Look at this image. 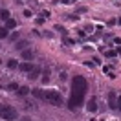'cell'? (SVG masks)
Segmentation results:
<instances>
[{
  "label": "cell",
  "instance_id": "cell-1",
  "mask_svg": "<svg viewBox=\"0 0 121 121\" xmlns=\"http://www.w3.org/2000/svg\"><path fill=\"white\" fill-rule=\"evenodd\" d=\"M88 90V83L83 75H73L72 79V92H70L68 99V108L70 110H77L79 106L84 103V95Z\"/></svg>",
  "mask_w": 121,
  "mask_h": 121
},
{
  "label": "cell",
  "instance_id": "cell-2",
  "mask_svg": "<svg viewBox=\"0 0 121 121\" xmlns=\"http://www.w3.org/2000/svg\"><path fill=\"white\" fill-rule=\"evenodd\" d=\"M31 94H33L35 97H39V99H42V101H46V103L53 105V106H60L62 105V95H60L57 90H46V92L31 90Z\"/></svg>",
  "mask_w": 121,
  "mask_h": 121
},
{
  "label": "cell",
  "instance_id": "cell-3",
  "mask_svg": "<svg viewBox=\"0 0 121 121\" xmlns=\"http://www.w3.org/2000/svg\"><path fill=\"white\" fill-rule=\"evenodd\" d=\"M0 117L6 121H17V108L6 103H0Z\"/></svg>",
  "mask_w": 121,
  "mask_h": 121
},
{
  "label": "cell",
  "instance_id": "cell-4",
  "mask_svg": "<svg viewBox=\"0 0 121 121\" xmlns=\"http://www.w3.org/2000/svg\"><path fill=\"white\" fill-rule=\"evenodd\" d=\"M108 105H110V108H117V95H116V92H108Z\"/></svg>",
  "mask_w": 121,
  "mask_h": 121
},
{
  "label": "cell",
  "instance_id": "cell-5",
  "mask_svg": "<svg viewBox=\"0 0 121 121\" xmlns=\"http://www.w3.org/2000/svg\"><path fill=\"white\" fill-rule=\"evenodd\" d=\"M86 108H88V112H95V110H97V99L90 97V101L86 103Z\"/></svg>",
  "mask_w": 121,
  "mask_h": 121
},
{
  "label": "cell",
  "instance_id": "cell-6",
  "mask_svg": "<svg viewBox=\"0 0 121 121\" xmlns=\"http://www.w3.org/2000/svg\"><path fill=\"white\" fill-rule=\"evenodd\" d=\"M39 73H40V66H33V68L30 70V75L28 77H30V79H37Z\"/></svg>",
  "mask_w": 121,
  "mask_h": 121
},
{
  "label": "cell",
  "instance_id": "cell-7",
  "mask_svg": "<svg viewBox=\"0 0 121 121\" xmlns=\"http://www.w3.org/2000/svg\"><path fill=\"white\" fill-rule=\"evenodd\" d=\"M33 57H35V53L31 52V50H24V52H22V59H26V60H31Z\"/></svg>",
  "mask_w": 121,
  "mask_h": 121
},
{
  "label": "cell",
  "instance_id": "cell-8",
  "mask_svg": "<svg viewBox=\"0 0 121 121\" xmlns=\"http://www.w3.org/2000/svg\"><path fill=\"white\" fill-rule=\"evenodd\" d=\"M0 18H2V20H9V18H11L8 9H0Z\"/></svg>",
  "mask_w": 121,
  "mask_h": 121
},
{
  "label": "cell",
  "instance_id": "cell-9",
  "mask_svg": "<svg viewBox=\"0 0 121 121\" xmlns=\"http://www.w3.org/2000/svg\"><path fill=\"white\" fill-rule=\"evenodd\" d=\"M18 68L22 70V72H30V70L33 68V66H31L30 62H22V64H18Z\"/></svg>",
  "mask_w": 121,
  "mask_h": 121
},
{
  "label": "cell",
  "instance_id": "cell-10",
  "mask_svg": "<svg viewBox=\"0 0 121 121\" xmlns=\"http://www.w3.org/2000/svg\"><path fill=\"white\" fill-rule=\"evenodd\" d=\"M28 94H30L28 86H18V95H28Z\"/></svg>",
  "mask_w": 121,
  "mask_h": 121
},
{
  "label": "cell",
  "instance_id": "cell-11",
  "mask_svg": "<svg viewBox=\"0 0 121 121\" xmlns=\"http://www.w3.org/2000/svg\"><path fill=\"white\" fill-rule=\"evenodd\" d=\"M6 28H8V30H13V28H17V22L13 18H9V20H6Z\"/></svg>",
  "mask_w": 121,
  "mask_h": 121
},
{
  "label": "cell",
  "instance_id": "cell-12",
  "mask_svg": "<svg viewBox=\"0 0 121 121\" xmlns=\"http://www.w3.org/2000/svg\"><path fill=\"white\" fill-rule=\"evenodd\" d=\"M17 66H18V64H17L15 59H9V60H8V68H9V70H15Z\"/></svg>",
  "mask_w": 121,
  "mask_h": 121
},
{
  "label": "cell",
  "instance_id": "cell-13",
  "mask_svg": "<svg viewBox=\"0 0 121 121\" xmlns=\"http://www.w3.org/2000/svg\"><path fill=\"white\" fill-rule=\"evenodd\" d=\"M26 46H28V40H20V42H17V50H24V48H26Z\"/></svg>",
  "mask_w": 121,
  "mask_h": 121
},
{
  "label": "cell",
  "instance_id": "cell-14",
  "mask_svg": "<svg viewBox=\"0 0 121 121\" xmlns=\"http://www.w3.org/2000/svg\"><path fill=\"white\" fill-rule=\"evenodd\" d=\"M6 37H9L8 28H0V39H6Z\"/></svg>",
  "mask_w": 121,
  "mask_h": 121
},
{
  "label": "cell",
  "instance_id": "cell-15",
  "mask_svg": "<svg viewBox=\"0 0 121 121\" xmlns=\"http://www.w3.org/2000/svg\"><path fill=\"white\" fill-rule=\"evenodd\" d=\"M48 81H50V70H46L44 77H42V83H48Z\"/></svg>",
  "mask_w": 121,
  "mask_h": 121
},
{
  "label": "cell",
  "instance_id": "cell-16",
  "mask_svg": "<svg viewBox=\"0 0 121 121\" xmlns=\"http://www.w3.org/2000/svg\"><path fill=\"white\" fill-rule=\"evenodd\" d=\"M106 55V57H116V52H112V50H108V52H103Z\"/></svg>",
  "mask_w": 121,
  "mask_h": 121
},
{
  "label": "cell",
  "instance_id": "cell-17",
  "mask_svg": "<svg viewBox=\"0 0 121 121\" xmlns=\"http://www.w3.org/2000/svg\"><path fill=\"white\" fill-rule=\"evenodd\" d=\"M8 88H9V90H18V84H17V83H11Z\"/></svg>",
  "mask_w": 121,
  "mask_h": 121
},
{
  "label": "cell",
  "instance_id": "cell-18",
  "mask_svg": "<svg viewBox=\"0 0 121 121\" xmlns=\"http://www.w3.org/2000/svg\"><path fill=\"white\" fill-rule=\"evenodd\" d=\"M55 30H57V31H60V33H66V30H64L62 26H55Z\"/></svg>",
  "mask_w": 121,
  "mask_h": 121
},
{
  "label": "cell",
  "instance_id": "cell-19",
  "mask_svg": "<svg viewBox=\"0 0 121 121\" xmlns=\"http://www.w3.org/2000/svg\"><path fill=\"white\" fill-rule=\"evenodd\" d=\"M11 39H13V40H17V39H18V31H15V33H11Z\"/></svg>",
  "mask_w": 121,
  "mask_h": 121
},
{
  "label": "cell",
  "instance_id": "cell-20",
  "mask_svg": "<svg viewBox=\"0 0 121 121\" xmlns=\"http://www.w3.org/2000/svg\"><path fill=\"white\" fill-rule=\"evenodd\" d=\"M37 24H44V17H39V18H37Z\"/></svg>",
  "mask_w": 121,
  "mask_h": 121
},
{
  "label": "cell",
  "instance_id": "cell-21",
  "mask_svg": "<svg viewBox=\"0 0 121 121\" xmlns=\"http://www.w3.org/2000/svg\"><path fill=\"white\" fill-rule=\"evenodd\" d=\"M17 121H31V119L28 117V116H24V117H20V119H17Z\"/></svg>",
  "mask_w": 121,
  "mask_h": 121
},
{
  "label": "cell",
  "instance_id": "cell-22",
  "mask_svg": "<svg viewBox=\"0 0 121 121\" xmlns=\"http://www.w3.org/2000/svg\"><path fill=\"white\" fill-rule=\"evenodd\" d=\"M117 108L121 110V95H119V99H117Z\"/></svg>",
  "mask_w": 121,
  "mask_h": 121
},
{
  "label": "cell",
  "instance_id": "cell-23",
  "mask_svg": "<svg viewBox=\"0 0 121 121\" xmlns=\"http://www.w3.org/2000/svg\"><path fill=\"white\" fill-rule=\"evenodd\" d=\"M59 2H62V4H70V0H59Z\"/></svg>",
  "mask_w": 121,
  "mask_h": 121
},
{
  "label": "cell",
  "instance_id": "cell-24",
  "mask_svg": "<svg viewBox=\"0 0 121 121\" xmlns=\"http://www.w3.org/2000/svg\"><path fill=\"white\" fill-rule=\"evenodd\" d=\"M117 22H119V26H121V18H119V20H117Z\"/></svg>",
  "mask_w": 121,
  "mask_h": 121
}]
</instances>
